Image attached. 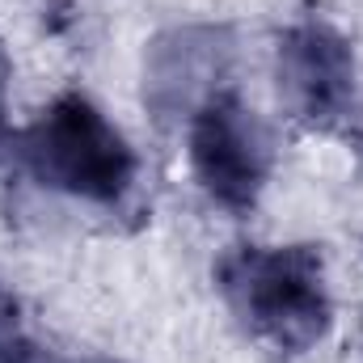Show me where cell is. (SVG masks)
Instances as JSON below:
<instances>
[{
  "label": "cell",
  "mask_w": 363,
  "mask_h": 363,
  "mask_svg": "<svg viewBox=\"0 0 363 363\" xmlns=\"http://www.w3.org/2000/svg\"><path fill=\"white\" fill-rule=\"evenodd\" d=\"M237 43L224 26H174L152 38L144 60V101L157 123H178L216 97L233 68Z\"/></svg>",
  "instance_id": "5"
},
{
  "label": "cell",
  "mask_w": 363,
  "mask_h": 363,
  "mask_svg": "<svg viewBox=\"0 0 363 363\" xmlns=\"http://www.w3.org/2000/svg\"><path fill=\"white\" fill-rule=\"evenodd\" d=\"M220 296L241 330L274 355L313 351L334 321L317 245H233L216 262Z\"/></svg>",
  "instance_id": "1"
},
{
  "label": "cell",
  "mask_w": 363,
  "mask_h": 363,
  "mask_svg": "<svg viewBox=\"0 0 363 363\" xmlns=\"http://www.w3.org/2000/svg\"><path fill=\"white\" fill-rule=\"evenodd\" d=\"M21 161L47 190L118 207L135 186V152L85 93H60L21 135Z\"/></svg>",
  "instance_id": "2"
},
{
  "label": "cell",
  "mask_w": 363,
  "mask_h": 363,
  "mask_svg": "<svg viewBox=\"0 0 363 363\" xmlns=\"http://www.w3.org/2000/svg\"><path fill=\"white\" fill-rule=\"evenodd\" d=\"M77 363H118V359H106V355H89V359H77Z\"/></svg>",
  "instance_id": "8"
},
{
  "label": "cell",
  "mask_w": 363,
  "mask_h": 363,
  "mask_svg": "<svg viewBox=\"0 0 363 363\" xmlns=\"http://www.w3.org/2000/svg\"><path fill=\"white\" fill-rule=\"evenodd\" d=\"M9 77H13V64H9L4 43H0V144H4V131H9Z\"/></svg>",
  "instance_id": "7"
},
{
  "label": "cell",
  "mask_w": 363,
  "mask_h": 363,
  "mask_svg": "<svg viewBox=\"0 0 363 363\" xmlns=\"http://www.w3.org/2000/svg\"><path fill=\"white\" fill-rule=\"evenodd\" d=\"M271 165V131L237 89H220L190 114V169L203 194L224 211H254L267 190Z\"/></svg>",
  "instance_id": "3"
},
{
  "label": "cell",
  "mask_w": 363,
  "mask_h": 363,
  "mask_svg": "<svg viewBox=\"0 0 363 363\" xmlns=\"http://www.w3.org/2000/svg\"><path fill=\"white\" fill-rule=\"evenodd\" d=\"M274 77L283 106L308 127H334L355 101V51L330 21H296L279 38Z\"/></svg>",
  "instance_id": "4"
},
{
  "label": "cell",
  "mask_w": 363,
  "mask_h": 363,
  "mask_svg": "<svg viewBox=\"0 0 363 363\" xmlns=\"http://www.w3.org/2000/svg\"><path fill=\"white\" fill-rule=\"evenodd\" d=\"M0 363H51L43 355V347L26 334L21 304L4 283H0Z\"/></svg>",
  "instance_id": "6"
}]
</instances>
